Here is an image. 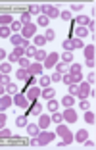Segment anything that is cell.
<instances>
[{
    "label": "cell",
    "mask_w": 96,
    "mask_h": 150,
    "mask_svg": "<svg viewBox=\"0 0 96 150\" xmlns=\"http://www.w3.org/2000/svg\"><path fill=\"white\" fill-rule=\"evenodd\" d=\"M56 137H61L64 141L58 142V148H64V146H69L71 142H73V133L69 131V127H67L64 121L61 123H58V129H56Z\"/></svg>",
    "instance_id": "1"
},
{
    "label": "cell",
    "mask_w": 96,
    "mask_h": 150,
    "mask_svg": "<svg viewBox=\"0 0 96 150\" xmlns=\"http://www.w3.org/2000/svg\"><path fill=\"white\" fill-rule=\"evenodd\" d=\"M56 139V133L54 131H46V129H40L39 135H37V141H39V146H46Z\"/></svg>",
    "instance_id": "2"
},
{
    "label": "cell",
    "mask_w": 96,
    "mask_h": 150,
    "mask_svg": "<svg viewBox=\"0 0 96 150\" xmlns=\"http://www.w3.org/2000/svg\"><path fill=\"white\" fill-rule=\"evenodd\" d=\"M37 23H33V21H27V23H23V27H21V37L23 39H33V37L37 35Z\"/></svg>",
    "instance_id": "3"
},
{
    "label": "cell",
    "mask_w": 96,
    "mask_h": 150,
    "mask_svg": "<svg viewBox=\"0 0 96 150\" xmlns=\"http://www.w3.org/2000/svg\"><path fill=\"white\" fill-rule=\"evenodd\" d=\"M40 13H44L48 19H56V18H60V8L52 4H44V6H40Z\"/></svg>",
    "instance_id": "4"
},
{
    "label": "cell",
    "mask_w": 96,
    "mask_h": 150,
    "mask_svg": "<svg viewBox=\"0 0 96 150\" xmlns=\"http://www.w3.org/2000/svg\"><path fill=\"white\" fill-rule=\"evenodd\" d=\"M61 115H64V123H77V119H79L77 110H75L73 106L66 108V110L61 112Z\"/></svg>",
    "instance_id": "5"
},
{
    "label": "cell",
    "mask_w": 96,
    "mask_h": 150,
    "mask_svg": "<svg viewBox=\"0 0 96 150\" xmlns=\"http://www.w3.org/2000/svg\"><path fill=\"white\" fill-rule=\"evenodd\" d=\"M58 62H60V54H58V52H50V54H46V58H44L42 66L46 67V69H50V67H54Z\"/></svg>",
    "instance_id": "6"
},
{
    "label": "cell",
    "mask_w": 96,
    "mask_h": 150,
    "mask_svg": "<svg viewBox=\"0 0 96 150\" xmlns=\"http://www.w3.org/2000/svg\"><path fill=\"white\" fill-rule=\"evenodd\" d=\"M90 91H92V85H88L87 81H81L79 83V93H77V98H88L90 96Z\"/></svg>",
    "instance_id": "7"
},
{
    "label": "cell",
    "mask_w": 96,
    "mask_h": 150,
    "mask_svg": "<svg viewBox=\"0 0 96 150\" xmlns=\"http://www.w3.org/2000/svg\"><path fill=\"white\" fill-rule=\"evenodd\" d=\"M25 96H27V100L29 102H35V100H39L40 98V87H37V85H31V87H27V91H25Z\"/></svg>",
    "instance_id": "8"
},
{
    "label": "cell",
    "mask_w": 96,
    "mask_h": 150,
    "mask_svg": "<svg viewBox=\"0 0 96 150\" xmlns=\"http://www.w3.org/2000/svg\"><path fill=\"white\" fill-rule=\"evenodd\" d=\"M13 104H16V108H25V110L31 106V102L27 100V96H25V94H21V93L13 94Z\"/></svg>",
    "instance_id": "9"
},
{
    "label": "cell",
    "mask_w": 96,
    "mask_h": 150,
    "mask_svg": "<svg viewBox=\"0 0 96 150\" xmlns=\"http://www.w3.org/2000/svg\"><path fill=\"white\" fill-rule=\"evenodd\" d=\"M27 71H29L31 75H42L44 73V66H42V62H31V66L27 67Z\"/></svg>",
    "instance_id": "10"
},
{
    "label": "cell",
    "mask_w": 96,
    "mask_h": 150,
    "mask_svg": "<svg viewBox=\"0 0 96 150\" xmlns=\"http://www.w3.org/2000/svg\"><path fill=\"white\" fill-rule=\"evenodd\" d=\"M10 106H13V96L12 94H2V96H0V110L6 112Z\"/></svg>",
    "instance_id": "11"
},
{
    "label": "cell",
    "mask_w": 96,
    "mask_h": 150,
    "mask_svg": "<svg viewBox=\"0 0 96 150\" xmlns=\"http://www.w3.org/2000/svg\"><path fill=\"white\" fill-rule=\"evenodd\" d=\"M83 50H85V60H94L96 58V46L94 44H85Z\"/></svg>",
    "instance_id": "12"
},
{
    "label": "cell",
    "mask_w": 96,
    "mask_h": 150,
    "mask_svg": "<svg viewBox=\"0 0 96 150\" xmlns=\"http://www.w3.org/2000/svg\"><path fill=\"white\" fill-rule=\"evenodd\" d=\"M40 98H42V100L56 98V91H54L52 87H44V88H40Z\"/></svg>",
    "instance_id": "13"
},
{
    "label": "cell",
    "mask_w": 96,
    "mask_h": 150,
    "mask_svg": "<svg viewBox=\"0 0 96 150\" xmlns=\"http://www.w3.org/2000/svg\"><path fill=\"white\" fill-rule=\"evenodd\" d=\"M27 114H31V115H39V114H42V104H40L39 100H35L29 108H27Z\"/></svg>",
    "instance_id": "14"
},
{
    "label": "cell",
    "mask_w": 96,
    "mask_h": 150,
    "mask_svg": "<svg viewBox=\"0 0 96 150\" xmlns=\"http://www.w3.org/2000/svg\"><path fill=\"white\" fill-rule=\"evenodd\" d=\"M52 123V119H50V115L46 114H39V129H48V125Z\"/></svg>",
    "instance_id": "15"
},
{
    "label": "cell",
    "mask_w": 96,
    "mask_h": 150,
    "mask_svg": "<svg viewBox=\"0 0 96 150\" xmlns=\"http://www.w3.org/2000/svg\"><path fill=\"white\" fill-rule=\"evenodd\" d=\"M73 31H75V37H79V39H85V37L88 35L87 25H75V27H73Z\"/></svg>",
    "instance_id": "16"
},
{
    "label": "cell",
    "mask_w": 96,
    "mask_h": 150,
    "mask_svg": "<svg viewBox=\"0 0 96 150\" xmlns=\"http://www.w3.org/2000/svg\"><path fill=\"white\" fill-rule=\"evenodd\" d=\"M87 139H88V131L87 129H79V131L73 135V141H77V142H85Z\"/></svg>",
    "instance_id": "17"
},
{
    "label": "cell",
    "mask_w": 96,
    "mask_h": 150,
    "mask_svg": "<svg viewBox=\"0 0 96 150\" xmlns=\"http://www.w3.org/2000/svg\"><path fill=\"white\" fill-rule=\"evenodd\" d=\"M46 110H48V112H58V110H60V102H58L56 98H50V100H46Z\"/></svg>",
    "instance_id": "18"
},
{
    "label": "cell",
    "mask_w": 96,
    "mask_h": 150,
    "mask_svg": "<svg viewBox=\"0 0 96 150\" xmlns=\"http://www.w3.org/2000/svg\"><path fill=\"white\" fill-rule=\"evenodd\" d=\"M10 42H12L13 46H21V42H23L21 33H12V35H10Z\"/></svg>",
    "instance_id": "19"
},
{
    "label": "cell",
    "mask_w": 96,
    "mask_h": 150,
    "mask_svg": "<svg viewBox=\"0 0 96 150\" xmlns=\"http://www.w3.org/2000/svg\"><path fill=\"white\" fill-rule=\"evenodd\" d=\"M39 125L37 123H27V135H29V137H37V135H39Z\"/></svg>",
    "instance_id": "20"
},
{
    "label": "cell",
    "mask_w": 96,
    "mask_h": 150,
    "mask_svg": "<svg viewBox=\"0 0 96 150\" xmlns=\"http://www.w3.org/2000/svg\"><path fill=\"white\" fill-rule=\"evenodd\" d=\"M18 93H19V87L13 83V81H10V83L6 85V94H12L13 96V94H18Z\"/></svg>",
    "instance_id": "21"
},
{
    "label": "cell",
    "mask_w": 96,
    "mask_h": 150,
    "mask_svg": "<svg viewBox=\"0 0 96 150\" xmlns=\"http://www.w3.org/2000/svg\"><path fill=\"white\" fill-rule=\"evenodd\" d=\"M61 106H75V96H71V94H66V96H61Z\"/></svg>",
    "instance_id": "22"
},
{
    "label": "cell",
    "mask_w": 96,
    "mask_h": 150,
    "mask_svg": "<svg viewBox=\"0 0 96 150\" xmlns=\"http://www.w3.org/2000/svg\"><path fill=\"white\" fill-rule=\"evenodd\" d=\"M13 19H16V18L10 16V13H0V25H10Z\"/></svg>",
    "instance_id": "23"
},
{
    "label": "cell",
    "mask_w": 96,
    "mask_h": 150,
    "mask_svg": "<svg viewBox=\"0 0 96 150\" xmlns=\"http://www.w3.org/2000/svg\"><path fill=\"white\" fill-rule=\"evenodd\" d=\"M48 23H50V19H48L44 13H39V18H37V25H39V27H44V29H46Z\"/></svg>",
    "instance_id": "24"
},
{
    "label": "cell",
    "mask_w": 96,
    "mask_h": 150,
    "mask_svg": "<svg viewBox=\"0 0 96 150\" xmlns=\"http://www.w3.org/2000/svg\"><path fill=\"white\" fill-rule=\"evenodd\" d=\"M71 21H73L75 25H87V23L90 21V18H88V16H77V18L71 19Z\"/></svg>",
    "instance_id": "25"
},
{
    "label": "cell",
    "mask_w": 96,
    "mask_h": 150,
    "mask_svg": "<svg viewBox=\"0 0 96 150\" xmlns=\"http://www.w3.org/2000/svg\"><path fill=\"white\" fill-rule=\"evenodd\" d=\"M61 62L66 64V66H69V64L73 62V52H69V50H66V52L61 54Z\"/></svg>",
    "instance_id": "26"
},
{
    "label": "cell",
    "mask_w": 96,
    "mask_h": 150,
    "mask_svg": "<svg viewBox=\"0 0 96 150\" xmlns=\"http://www.w3.org/2000/svg\"><path fill=\"white\" fill-rule=\"evenodd\" d=\"M10 35H12L10 25H0V37H2V39H10Z\"/></svg>",
    "instance_id": "27"
},
{
    "label": "cell",
    "mask_w": 96,
    "mask_h": 150,
    "mask_svg": "<svg viewBox=\"0 0 96 150\" xmlns=\"http://www.w3.org/2000/svg\"><path fill=\"white\" fill-rule=\"evenodd\" d=\"M21 27H23V23L19 21V19H13V21L10 23V29H12V33H19V31H21Z\"/></svg>",
    "instance_id": "28"
},
{
    "label": "cell",
    "mask_w": 96,
    "mask_h": 150,
    "mask_svg": "<svg viewBox=\"0 0 96 150\" xmlns=\"http://www.w3.org/2000/svg\"><path fill=\"white\" fill-rule=\"evenodd\" d=\"M60 18L64 19V21H71V19H73V12H71V10H61Z\"/></svg>",
    "instance_id": "29"
},
{
    "label": "cell",
    "mask_w": 96,
    "mask_h": 150,
    "mask_svg": "<svg viewBox=\"0 0 96 150\" xmlns=\"http://www.w3.org/2000/svg\"><path fill=\"white\" fill-rule=\"evenodd\" d=\"M33 44H35V46H44V44H46L44 35H35L33 37Z\"/></svg>",
    "instance_id": "30"
},
{
    "label": "cell",
    "mask_w": 96,
    "mask_h": 150,
    "mask_svg": "<svg viewBox=\"0 0 96 150\" xmlns=\"http://www.w3.org/2000/svg\"><path fill=\"white\" fill-rule=\"evenodd\" d=\"M27 77H29V71H27V69H23V67H19V69H18V73H16V79L25 81Z\"/></svg>",
    "instance_id": "31"
},
{
    "label": "cell",
    "mask_w": 96,
    "mask_h": 150,
    "mask_svg": "<svg viewBox=\"0 0 96 150\" xmlns=\"http://www.w3.org/2000/svg\"><path fill=\"white\" fill-rule=\"evenodd\" d=\"M50 83H52V79H50V75H46V77H39V87L44 88V87H50Z\"/></svg>",
    "instance_id": "32"
},
{
    "label": "cell",
    "mask_w": 96,
    "mask_h": 150,
    "mask_svg": "<svg viewBox=\"0 0 96 150\" xmlns=\"http://www.w3.org/2000/svg\"><path fill=\"white\" fill-rule=\"evenodd\" d=\"M18 64H19V67H23V69H27V67L31 66V58H27V56H21L18 60Z\"/></svg>",
    "instance_id": "33"
},
{
    "label": "cell",
    "mask_w": 96,
    "mask_h": 150,
    "mask_svg": "<svg viewBox=\"0 0 96 150\" xmlns=\"http://www.w3.org/2000/svg\"><path fill=\"white\" fill-rule=\"evenodd\" d=\"M35 62H44V58H46V52H44L42 48H37V52H35Z\"/></svg>",
    "instance_id": "34"
},
{
    "label": "cell",
    "mask_w": 96,
    "mask_h": 150,
    "mask_svg": "<svg viewBox=\"0 0 96 150\" xmlns=\"http://www.w3.org/2000/svg\"><path fill=\"white\" fill-rule=\"evenodd\" d=\"M85 121H87V123H94V121H96V115H94V112H90V110H85Z\"/></svg>",
    "instance_id": "35"
},
{
    "label": "cell",
    "mask_w": 96,
    "mask_h": 150,
    "mask_svg": "<svg viewBox=\"0 0 96 150\" xmlns=\"http://www.w3.org/2000/svg\"><path fill=\"white\" fill-rule=\"evenodd\" d=\"M50 119H52L54 123H61V121H64V115L60 114V110H58V112H52V115H50Z\"/></svg>",
    "instance_id": "36"
},
{
    "label": "cell",
    "mask_w": 96,
    "mask_h": 150,
    "mask_svg": "<svg viewBox=\"0 0 96 150\" xmlns=\"http://www.w3.org/2000/svg\"><path fill=\"white\" fill-rule=\"evenodd\" d=\"M16 125L18 127H27V115H18L16 117Z\"/></svg>",
    "instance_id": "37"
},
{
    "label": "cell",
    "mask_w": 96,
    "mask_h": 150,
    "mask_svg": "<svg viewBox=\"0 0 96 150\" xmlns=\"http://www.w3.org/2000/svg\"><path fill=\"white\" fill-rule=\"evenodd\" d=\"M27 12H29L31 16H39V13H40V6L39 4H31L29 8H27Z\"/></svg>",
    "instance_id": "38"
},
{
    "label": "cell",
    "mask_w": 96,
    "mask_h": 150,
    "mask_svg": "<svg viewBox=\"0 0 96 150\" xmlns=\"http://www.w3.org/2000/svg\"><path fill=\"white\" fill-rule=\"evenodd\" d=\"M10 137H12V131H10V129H6V127L0 129V141H6V139H10Z\"/></svg>",
    "instance_id": "39"
},
{
    "label": "cell",
    "mask_w": 96,
    "mask_h": 150,
    "mask_svg": "<svg viewBox=\"0 0 96 150\" xmlns=\"http://www.w3.org/2000/svg\"><path fill=\"white\" fill-rule=\"evenodd\" d=\"M71 40H73V48L75 50H77V48H83V46H85L83 39H79V37H71Z\"/></svg>",
    "instance_id": "40"
},
{
    "label": "cell",
    "mask_w": 96,
    "mask_h": 150,
    "mask_svg": "<svg viewBox=\"0 0 96 150\" xmlns=\"http://www.w3.org/2000/svg\"><path fill=\"white\" fill-rule=\"evenodd\" d=\"M61 83H66V85H71V83H75L73 75H71V73H64V75H61Z\"/></svg>",
    "instance_id": "41"
},
{
    "label": "cell",
    "mask_w": 96,
    "mask_h": 150,
    "mask_svg": "<svg viewBox=\"0 0 96 150\" xmlns=\"http://www.w3.org/2000/svg\"><path fill=\"white\" fill-rule=\"evenodd\" d=\"M44 39H46V42H50V40L56 39V33H54L52 29H48V27H46V31H44Z\"/></svg>",
    "instance_id": "42"
},
{
    "label": "cell",
    "mask_w": 96,
    "mask_h": 150,
    "mask_svg": "<svg viewBox=\"0 0 96 150\" xmlns=\"http://www.w3.org/2000/svg\"><path fill=\"white\" fill-rule=\"evenodd\" d=\"M61 46H64V50H69V52H73V40H71V39H66V40H64V42H61Z\"/></svg>",
    "instance_id": "43"
},
{
    "label": "cell",
    "mask_w": 96,
    "mask_h": 150,
    "mask_svg": "<svg viewBox=\"0 0 96 150\" xmlns=\"http://www.w3.org/2000/svg\"><path fill=\"white\" fill-rule=\"evenodd\" d=\"M54 67H56V71H58V73H61V75H64V73H67V66H66L64 62H58Z\"/></svg>",
    "instance_id": "44"
},
{
    "label": "cell",
    "mask_w": 96,
    "mask_h": 150,
    "mask_svg": "<svg viewBox=\"0 0 96 150\" xmlns=\"http://www.w3.org/2000/svg\"><path fill=\"white\" fill-rule=\"evenodd\" d=\"M67 87H69V94L77 98V93H79V83H71V85H67Z\"/></svg>",
    "instance_id": "45"
},
{
    "label": "cell",
    "mask_w": 96,
    "mask_h": 150,
    "mask_svg": "<svg viewBox=\"0 0 96 150\" xmlns=\"http://www.w3.org/2000/svg\"><path fill=\"white\" fill-rule=\"evenodd\" d=\"M35 52H37L35 44H31V46H27V48H25V56L27 58H33V56H35Z\"/></svg>",
    "instance_id": "46"
},
{
    "label": "cell",
    "mask_w": 96,
    "mask_h": 150,
    "mask_svg": "<svg viewBox=\"0 0 96 150\" xmlns=\"http://www.w3.org/2000/svg\"><path fill=\"white\" fill-rule=\"evenodd\" d=\"M79 108H81V110H90V102H88V98H81Z\"/></svg>",
    "instance_id": "47"
},
{
    "label": "cell",
    "mask_w": 96,
    "mask_h": 150,
    "mask_svg": "<svg viewBox=\"0 0 96 150\" xmlns=\"http://www.w3.org/2000/svg\"><path fill=\"white\" fill-rule=\"evenodd\" d=\"M19 21H21V23H27V21H31V13L27 12V10H23V12H21V18H19Z\"/></svg>",
    "instance_id": "48"
},
{
    "label": "cell",
    "mask_w": 96,
    "mask_h": 150,
    "mask_svg": "<svg viewBox=\"0 0 96 150\" xmlns=\"http://www.w3.org/2000/svg\"><path fill=\"white\" fill-rule=\"evenodd\" d=\"M13 54H16V56H25V48H23V46H13Z\"/></svg>",
    "instance_id": "49"
},
{
    "label": "cell",
    "mask_w": 96,
    "mask_h": 150,
    "mask_svg": "<svg viewBox=\"0 0 96 150\" xmlns=\"http://www.w3.org/2000/svg\"><path fill=\"white\" fill-rule=\"evenodd\" d=\"M87 29H88V33H92V37H94V31H96V23H94V19H90V21L87 23Z\"/></svg>",
    "instance_id": "50"
},
{
    "label": "cell",
    "mask_w": 96,
    "mask_h": 150,
    "mask_svg": "<svg viewBox=\"0 0 96 150\" xmlns=\"http://www.w3.org/2000/svg\"><path fill=\"white\" fill-rule=\"evenodd\" d=\"M6 121H8V115H6V112H0V129L6 127Z\"/></svg>",
    "instance_id": "51"
},
{
    "label": "cell",
    "mask_w": 96,
    "mask_h": 150,
    "mask_svg": "<svg viewBox=\"0 0 96 150\" xmlns=\"http://www.w3.org/2000/svg\"><path fill=\"white\" fill-rule=\"evenodd\" d=\"M94 81H96V73H94V69H92L90 73L87 75V83L88 85H94Z\"/></svg>",
    "instance_id": "52"
},
{
    "label": "cell",
    "mask_w": 96,
    "mask_h": 150,
    "mask_svg": "<svg viewBox=\"0 0 96 150\" xmlns=\"http://www.w3.org/2000/svg\"><path fill=\"white\" fill-rule=\"evenodd\" d=\"M10 73H0V83H4V85H8L10 83Z\"/></svg>",
    "instance_id": "53"
},
{
    "label": "cell",
    "mask_w": 96,
    "mask_h": 150,
    "mask_svg": "<svg viewBox=\"0 0 96 150\" xmlns=\"http://www.w3.org/2000/svg\"><path fill=\"white\" fill-rule=\"evenodd\" d=\"M6 58H8V62H10V64H13V62H18V60H19V56H16L13 52H12V54H8Z\"/></svg>",
    "instance_id": "54"
},
{
    "label": "cell",
    "mask_w": 96,
    "mask_h": 150,
    "mask_svg": "<svg viewBox=\"0 0 96 150\" xmlns=\"http://www.w3.org/2000/svg\"><path fill=\"white\" fill-rule=\"evenodd\" d=\"M50 79H52L54 83H60V81H61V73H58V71H56L54 75H50Z\"/></svg>",
    "instance_id": "55"
},
{
    "label": "cell",
    "mask_w": 96,
    "mask_h": 150,
    "mask_svg": "<svg viewBox=\"0 0 96 150\" xmlns=\"http://www.w3.org/2000/svg\"><path fill=\"white\" fill-rule=\"evenodd\" d=\"M81 8H83V4H81V2H79V4H77V2H73V4H71V12H79Z\"/></svg>",
    "instance_id": "56"
},
{
    "label": "cell",
    "mask_w": 96,
    "mask_h": 150,
    "mask_svg": "<svg viewBox=\"0 0 96 150\" xmlns=\"http://www.w3.org/2000/svg\"><path fill=\"white\" fill-rule=\"evenodd\" d=\"M29 146H31V148H35V146H39V141H37V137H31V141H29Z\"/></svg>",
    "instance_id": "57"
},
{
    "label": "cell",
    "mask_w": 96,
    "mask_h": 150,
    "mask_svg": "<svg viewBox=\"0 0 96 150\" xmlns=\"http://www.w3.org/2000/svg\"><path fill=\"white\" fill-rule=\"evenodd\" d=\"M6 56H8V54H6V50H4V48H0V62H4Z\"/></svg>",
    "instance_id": "58"
},
{
    "label": "cell",
    "mask_w": 96,
    "mask_h": 150,
    "mask_svg": "<svg viewBox=\"0 0 96 150\" xmlns=\"http://www.w3.org/2000/svg\"><path fill=\"white\" fill-rule=\"evenodd\" d=\"M83 144L87 146V148H94V142H92V141H88V139H87V141L83 142Z\"/></svg>",
    "instance_id": "59"
},
{
    "label": "cell",
    "mask_w": 96,
    "mask_h": 150,
    "mask_svg": "<svg viewBox=\"0 0 96 150\" xmlns=\"http://www.w3.org/2000/svg\"><path fill=\"white\" fill-rule=\"evenodd\" d=\"M21 46H23V48H27V46H31V40H29V39H23Z\"/></svg>",
    "instance_id": "60"
},
{
    "label": "cell",
    "mask_w": 96,
    "mask_h": 150,
    "mask_svg": "<svg viewBox=\"0 0 96 150\" xmlns=\"http://www.w3.org/2000/svg\"><path fill=\"white\" fill-rule=\"evenodd\" d=\"M2 94H6V85L4 83H0V96H2Z\"/></svg>",
    "instance_id": "61"
},
{
    "label": "cell",
    "mask_w": 96,
    "mask_h": 150,
    "mask_svg": "<svg viewBox=\"0 0 96 150\" xmlns=\"http://www.w3.org/2000/svg\"><path fill=\"white\" fill-rule=\"evenodd\" d=\"M87 66L90 67V69H94V60H87Z\"/></svg>",
    "instance_id": "62"
},
{
    "label": "cell",
    "mask_w": 96,
    "mask_h": 150,
    "mask_svg": "<svg viewBox=\"0 0 96 150\" xmlns=\"http://www.w3.org/2000/svg\"><path fill=\"white\" fill-rule=\"evenodd\" d=\"M0 112H2V110H0Z\"/></svg>",
    "instance_id": "63"
}]
</instances>
